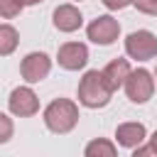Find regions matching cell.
Here are the masks:
<instances>
[{"label": "cell", "mask_w": 157, "mask_h": 157, "mask_svg": "<svg viewBox=\"0 0 157 157\" xmlns=\"http://www.w3.org/2000/svg\"><path fill=\"white\" fill-rule=\"evenodd\" d=\"M110 96H113V88L108 86L103 71H98V69L86 71L83 78L78 81V103L86 108H103V105H108Z\"/></svg>", "instance_id": "6da1fadb"}, {"label": "cell", "mask_w": 157, "mask_h": 157, "mask_svg": "<svg viewBox=\"0 0 157 157\" xmlns=\"http://www.w3.org/2000/svg\"><path fill=\"white\" fill-rule=\"evenodd\" d=\"M76 123H78V105L69 98H54L44 108V125L56 135L71 132Z\"/></svg>", "instance_id": "7a4b0ae2"}, {"label": "cell", "mask_w": 157, "mask_h": 157, "mask_svg": "<svg viewBox=\"0 0 157 157\" xmlns=\"http://www.w3.org/2000/svg\"><path fill=\"white\" fill-rule=\"evenodd\" d=\"M125 54L135 61H150L157 56V37L150 29H137L125 37Z\"/></svg>", "instance_id": "3957f363"}, {"label": "cell", "mask_w": 157, "mask_h": 157, "mask_svg": "<svg viewBox=\"0 0 157 157\" xmlns=\"http://www.w3.org/2000/svg\"><path fill=\"white\" fill-rule=\"evenodd\" d=\"M125 93L132 103H147L155 93V76L147 69H135L130 71L125 81Z\"/></svg>", "instance_id": "277c9868"}, {"label": "cell", "mask_w": 157, "mask_h": 157, "mask_svg": "<svg viewBox=\"0 0 157 157\" xmlns=\"http://www.w3.org/2000/svg\"><path fill=\"white\" fill-rule=\"evenodd\" d=\"M86 34H88V39H91L93 44H103V47H108V44H113V42L118 39V34H120V25H118V20L110 17V15H98L96 20L88 22Z\"/></svg>", "instance_id": "5b68a950"}, {"label": "cell", "mask_w": 157, "mask_h": 157, "mask_svg": "<svg viewBox=\"0 0 157 157\" xmlns=\"http://www.w3.org/2000/svg\"><path fill=\"white\" fill-rule=\"evenodd\" d=\"M52 71V59L44 52H29L22 64H20V74L27 83H39L42 78H47Z\"/></svg>", "instance_id": "8992f818"}, {"label": "cell", "mask_w": 157, "mask_h": 157, "mask_svg": "<svg viewBox=\"0 0 157 157\" xmlns=\"http://www.w3.org/2000/svg\"><path fill=\"white\" fill-rule=\"evenodd\" d=\"M7 108H10V113H15L20 118H29L39 110V98L29 86H17V88H12V93L7 98Z\"/></svg>", "instance_id": "52a82bcc"}, {"label": "cell", "mask_w": 157, "mask_h": 157, "mask_svg": "<svg viewBox=\"0 0 157 157\" xmlns=\"http://www.w3.org/2000/svg\"><path fill=\"white\" fill-rule=\"evenodd\" d=\"M56 61L61 69L66 71H78L86 66L88 61V47L81 44V42H66L59 47V54H56Z\"/></svg>", "instance_id": "ba28073f"}, {"label": "cell", "mask_w": 157, "mask_h": 157, "mask_svg": "<svg viewBox=\"0 0 157 157\" xmlns=\"http://www.w3.org/2000/svg\"><path fill=\"white\" fill-rule=\"evenodd\" d=\"M83 25V17H81V10L76 5H59L54 10V27L59 32H76L78 27Z\"/></svg>", "instance_id": "9c48e42d"}, {"label": "cell", "mask_w": 157, "mask_h": 157, "mask_svg": "<svg viewBox=\"0 0 157 157\" xmlns=\"http://www.w3.org/2000/svg\"><path fill=\"white\" fill-rule=\"evenodd\" d=\"M147 137V130L142 123H120L115 128V140L120 147H140V142Z\"/></svg>", "instance_id": "30bf717a"}, {"label": "cell", "mask_w": 157, "mask_h": 157, "mask_svg": "<svg viewBox=\"0 0 157 157\" xmlns=\"http://www.w3.org/2000/svg\"><path fill=\"white\" fill-rule=\"evenodd\" d=\"M103 76H105V81H108V86L113 88V91H118L120 86H125V81H128V76H130V64H128V59H113V61H108V66L103 69Z\"/></svg>", "instance_id": "8fae6325"}, {"label": "cell", "mask_w": 157, "mask_h": 157, "mask_svg": "<svg viewBox=\"0 0 157 157\" xmlns=\"http://www.w3.org/2000/svg\"><path fill=\"white\" fill-rule=\"evenodd\" d=\"M83 157H118V150H115V145H113L110 140L96 137V140H91V142L86 145Z\"/></svg>", "instance_id": "7c38bea8"}, {"label": "cell", "mask_w": 157, "mask_h": 157, "mask_svg": "<svg viewBox=\"0 0 157 157\" xmlns=\"http://www.w3.org/2000/svg\"><path fill=\"white\" fill-rule=\"evenodd\" d=\"M17 42H20V34H17V29L12 27V25H0V54L2 56H7V54H12L15 52V47H17Z\"/></svg>", "instance_id": "4fadbf2b"}, {"label": "cell", "mask_w": 157, "mask_h": 157, "mask_svg": "<svg viewBox=\"0 0 157 157\" xmlns=\"http://www.w3.org/2000/svg\"><path fill=\"white\" fill-rule=\"evenodd\" d=\"M22 7H25L22 0H0V15H2L5 20H12L15 15H20Z\"/></svg>", "instance_id": "5bb4252c"}, {"label": "cell", "mask_w": 157, "mask_h": 157, "mask_svg": "<svg viewBox=\"0 0 157 157\" xmlns=\"http://www.w3.org/2000/svg\"><path fill=\"white\" fill-rule=\"evenodd\" d=\"M132 5H135L140 12L155 15V17H157V0H132Z\"/></svg>", "instance_id": "9a60e30c"}, {"label": "cell", "mask_w": 157, "mask_h": 157, "mask_svg": "<svg viewBox=\"0 0 157 157\" xmlns=\"http://www.w3.org/2000/svg\"><path fill=\"white\" fill-rule=\"evenodd\" d=\"M108 10H123V7H128V5H132V0H101Z\"/></svg>", "instance_id": "2e32d148"}, {"label": "cell", "mask_w": 157, "mask_h": 157, "mask_svg": "<svg viewBox=\"0 0 157 157\" xmlns=\"http://www.w3.org/2000/svg\"><path fill=\"white\" fill-rule=\"evenodd\" d=\"M0 123H2V137H0V142H7L10 140V135H12V125H10V118L7 115H0Z\"/></svg>", "instance_id": "e0dca14e"}, {"label": "cell", "mask_w": 157, "mask_h": 157, "mask_svg": "<svg viewBox=\"0 0 157 157\" xmlns=\"http://www.w3.org/2000/svg\"><path fill=\"white\" fill-rule=\"evenodd\" d=\"M132 157H157V152H155L152 145H142V147H137L132 152Z\"/></svg>", "instance_id": "ac0fdd59"}, {"label": "cell", "mask_w": 157, "mask_h": 157, "mask_svg": "<svg viewBox=\"0 0 157 157\" xmlns=\"http://www.w3.org/2000/svg\"><path fill=\"white\" fill-rule=\"evenodd\" d=\"M150 145H152V147H155V152H157V130L152 132V137H150Z\"/></svg>", "instance_id": "d6986e66"}, {"label": "cell", "mask_w": 157, "mask_h": 157, "mask_svg": "<svg viewBox=\"0 0 157 157\" xmlns=\"http://www.w3.org/2000/svg\"><path fill=\"white\" fill-rule=\"evenodd\" d=\"M25 5H39V2H44V0H22Z\"/></svg>", "instance_id": "ffe728a7"}, {"label": "cell", "mask_w": 157, "mask_h": 157, "mask_svg": "<svg viewBox=\"0 0 157 157\" xmlns=\"http://www.w3.org/2000/svg\"><path fill=\"white\" fill-rule=\"evenodd\" d=\"M155 78H157V69H155Z\"/></svg>", "instance_id": "44dd1931"}]
</instances>
